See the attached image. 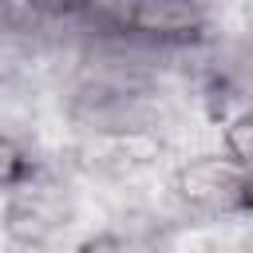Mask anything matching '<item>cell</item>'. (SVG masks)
Masks as SVG:
<instances>
[{
    "label": "cell",
    "instance_id": "1",
    "mask_svg": "<svg viewBox=\"0 0 253 253\" xmlns=\"http://www.w3.org/2000/svg\"><path fill=\"white\" fill-rule=\"evenodd\" d=\"M162 190H166V206L174 210L178 221H198V225L245 221L249 162L233 158L217 142L198 146V150H178L166 166Z\"/></svg>",
    "mask_w": 253,
    "mask_h": 253
},
{
    "label": "cell",
    "instance_id": "2",
    "mask_svg": "<svg viewBox=\"0 0 253 253\" xmlns=\"http://www.w3.org/2000/svg\"><path fill=\"white\" fill-rule=\"evenodd\" d=\"M36 162H40V150H36L28 138H20V134H12V130L0 126V198H4L16 182H24Z\"/></svg>",
    "mask_w": 253,
    "mask_h": 253
}]
</instances>
